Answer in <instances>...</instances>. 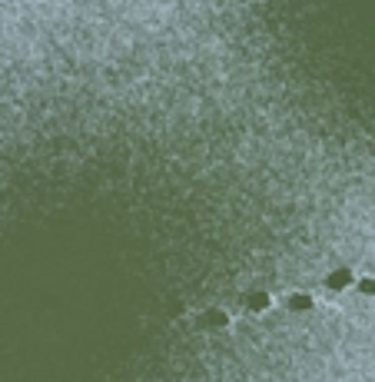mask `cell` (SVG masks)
Instances as JSON below:
<instances>
[{"label": "cell", "mask_w": 375, "mask_h": 382, "mask_svg": "<svg viewBox=\"0 0 375 382\" xmlns=\"http://www.w3.org/2000/svg\"><path fill=\"white\" fill-rule=\"evenodd\" d=\"M355 272H352V266H335V269H329L326 276H322V286L329 289V293H345V289L355 286Z\"/></svg>", "instance_id": "2"}, {"label": "cell", "mask_w": 375, "mask_h": 382, "mask_svg": "<svg viewBox=\"0 0 375 382\" xmlns=\"http://www.w3.org/2000/svg\"><path fill=\"white\" fill-rule=\"evenodd\" d=\"M289 186L375 199V0H143Z\"/></svg>", "instance_id": "1"}, {"label": "cell", "mask_w": 375, "mask_h": 382, "mask_svg": "<svg viewBox=\"0 0 375 382\" xmlns=\"http://www.w3.org/2000/svg\"><path fill=\"white\" fill-rule=\"evenodd\" d=\"M282 306H286L292 316H305V312L319 309V306H316V299H312V293H286Z\"/></svg>", "instance_id": "3"}, {"label": "cell", "mask_w": 375, "mask_h": 382, "mask_svg": "<svg viewBox=\"0 0 375 382\" xmlns=\"http://www.w3.org/2000/svg\"><path fill=\"white\" fill-rule=\"evenodd\" d=\"M355 289H359V296H375V276L368 272V276H359L355 279Z\"/></svg>", "instance_id": "4"}, {"label": "cell", "mask_w": 375, "mask_h": 382, "mask_svg": "<svg viewBox=\"0 0 375 382\" xmlns=\"http://www.w3.org/2000/svg\"><path fill=\"white\" fill-rule=\"evenodd\" d=\"M372 276H375V269H372Z\"/></svg>", "instance_id": "5"}]
</instances>
